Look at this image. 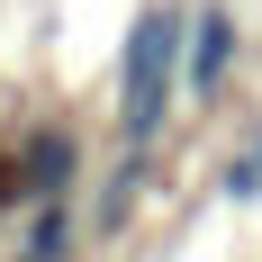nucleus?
<instances>
[{
    "mask_svg": "<svg viewBox=\"0 0 262 262\" xmlns=\"http://www.w3.org/2000/svg\"><path fill=\"white\" fill-rule=\"evenodd\" d=\"M181 36H190V27L172 18V9H145V18H136V46H127V136H136V145H154L163 108H172Z\"/></svg>",
    "mask_w": 262,
    "mask_h": 262,
    "instance_id": "f257e3e1",
    "label": "nucleus"
},
{
    "mask_svg": "<svg viewBox=\"0 0 262 262\" xmlns=\"http://www.w3.org/2000/svg\"><path fill=\"white\" fill-rule=\"evenodd\" d=\"M226 63H235V9H199V27H190V91L208 100L226 81Z\"/></svg>",
    "mask_w": 262,
    "mask_h": 262,
    "instance_id": "f03ea898",
    "label": "nucleus"
},
{
    "mask_svg": "<svg viewBox=\"0 0 262 262\" xmlns=\"http://www.w3.org/2000/svg\"><path fill=\"white\" fill-rule=\"evenodd\" d=\"M253 154H262V136H253Z\"/></svg>",
    "mask_w": 262,
    "mask_h": 262,
    "instance_id": "7ed1b4c3",
    "label": "nucleus"
}]
</instances>
